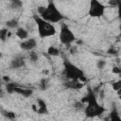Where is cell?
Returning <instances> with one entry per match:
<instances>
[{
  "label": "cell",
  "mask_w": 121,
  "mask_h": 121,
  "mask_svg": "<svg viewBox=\"0 0 121 121\" xmlns=\"http://www.w3.org/2000/svg\"><path fill=\"white\" fill-rule=\"evenodd\" d=\"M80 100L83 103H86V106L84 108V113H85L86 117L94 118V117L99 116L105 112V108L97 102L95 92L91 88H88V93H87L86 96H84Z\"/></svg>",
  "instance_id": "6da1fadb"
},
{
  "label": "cell",
  "mask_w": 121,
  "mask_h": 121,
  "mask_svg": "<svg viewBox=\"0 0 121 121\" xmlns=\"http://www.w3.org/2000/svg\"><path fill=\"white\" fill-rule=\"evenodd\" d=\"M33 20L37 25L38 35L41 39H44L47 37H52L57 33L56 27L52 23L43 19L40 15L33 14Z\"/></svg>",
  "instance_id": "7a4b0ae2"
},
{
  "label": "cell",
  "mask_w": 121,
  "mask_h": 121,
  "mask_svg": "<svg viewBox=\"0 0 121 121\" xmlns=\"http://www.w3.org/2000/svg\"><path fill=\"white\" fill-rule=\"evenodd\" d=\"M64 70L63 73L65 77L70 80H80L81 82H86L87 78L84 76V73L75 64L71 63L68 60H64Z\"/></svg>",
  "instance_id": "3957f363"
},
{
  "label": "cell",
  "mask_w": 121,
  "mask_h": 121,
  "mask_svg": "<svg viewBox=\"0 0 121 121\" xmlns=\"http://www.w3.org/2000/svg\"><path fill=\"white\" fill-rule=\"evenodd\" d=\"M41 17L50 23H59L64 19V16L59 10V9L57 8V6L53 1L48 2V5L46 6V9L41 15Z\"/></svg>",
  "instance_id": "277c9868"
},
{
  "label": "cell",
  "mask_w": 121,
  "mask_h": 121,
  "mask_svg": "<svg viewBox=\"0 0 121 121\" xmlns=\"http://www.w3.org/2000/svg\"><path fill=\"white\" fill-rule=\"evenodd\" d=\"M59 39H60V42L66 45L67 47L76 41V36L74 34V32L71 30V28L65 25V24H62L61 26H60V35H59Z\"/></svg>",
  "instance_id": "5b68a950"
},
{
  "label": "cell",
  "mask_w": 121,
  "mask_h": 121,
  "mask_svg": "<svg viewBox=\"0 0 121 121\" xmlns=\"http://www.w3.org/2000/svg\"><path fill=\"white\" fill-rule=\"evenodd\" d=\"M106 7L99 0H90L88 15L93 18H100L105 13Z\"/></svg>",
  "instance_id": "8992f818"
},
{
  "label": "cell",
  "mask_w": 121,
  "mask_h": 121,
  "mask_svg": "<svg viewBox=\"0 0 121 121\" xmlns=\"http://www.w3.org/2000/svg\"><path fill=\"white\" fill-rule=\"evenodd\" d=\"M37 46V41L34 38H29L26 40H24L22 43H20L21 49L25 51H31Z\"/></svg>",
  "instance_id": "52a82bcc"
},
{
  "label": "cell",
  "mask_w": 121,
  "mask_h": 121,
  "mask_svg": "<svg viewBox=\"0 0 121 121\" xmlns=\"http://www.w3.org/2000/svg\"><path fill=\"white\" fill-rule=\"evenodd\" d=\"M26 64V60H25V57L18 55L16 57H14L11 61H10V67L12 69H19L23 66H25Z\"/></svg>",
  "instance_id": "ba28073f"
},
{
  "label": "cell",
  "mask_w": 121,
  "mask_h": 121,
  "mask_svg": "<svg viewBox=\"0 0 121 121\" xmlns=\"http://www.w3.org/2000/svg\"><path fill=\"white\" fill-rule=\"evenodd\" d=\"M84 82H81L80 80H68L63 83L64 87L67 89H72V90H80L84 86Z\"/></svg>",
  "instance_id": "9c48e42d"
},
{
  "label": "cell",
  "mask_w": 121,
  "mask_h": 121,
  "mask_svg": "<svg viewBox=\"0 0 121 121\" xmlns=\"http://www.w3.org/2000/svg\"><path fill=\"white\" fill-rule=\"evenodd\" d=\"M37 103H38V109H37L36 112L38 114H47L48 113V109H47V105H46L45 101H43L41 98H38Z\"/></svg>",
  "instance_id": "30bf717a"
},
{
  "label": "cell",
  "mask_w": 121,
  "mask_h": 121,
  "mask_svg": "<svg viewBox=\"0 0 121 121\" xmlns=\"http://www.w3.org/2000/svg\"><path fill=\"white\" fill-rule=\"evenodd\" d=\"M15 93H17V94H19V95H22L25 96V97H29V96L32 95L33 91H32L31 89L22 88V87H20V86L17 85L16 88H15Z\"/></svg>",
  "instance_id": "8fae6325"
},
{
  "label": "cell",
  "mask_w": 121,
  "mask_h": 121,
  "mask_svg": "<svg viewBox=\"0 0 121 121\" xmlns=\"http://www.w3.org/2000/svg\"><path fill=\"white\" fill-rule=\"evenodd\" d=\"M15 34H16V36L19 39H21L23 41L24 40H26L27 37H28V31L26 28H24V27H18L17 30H16V32H15Z\"/></svg>",
  "instance_id": "7c38bea8"
},
{
  "label": "cell",
  "mask_w": 121,
  "mask_h": 121,
  "mask_svg": "<svg viewBox=\"0 0 121 121\" xmlns=\"http://www.w3.org/2000/svg\"><path fill=\"white\" fill-rule=\"evenodd\" d=\"M46 53H47L49 56H51V57H58V56L60 55V50H59L57 47L51 45V46H49V47L47 48Z\"/></svg>",
  "instance_id": "4fadbf2b"
},
{
  "label": "cell",
  "mask_w": 121,
  "mask_h": 121,
  "mask_svg": "<svg viewBox=\"0 0 121 121\" xmlns=\"http://www.w3.org/2000/svg\"><path fill=\"white\" fill-rule=\"evenodd\" d=\"M9 7L13 9H19L23 7L22 0H9Z\"/></svg>",
  "instance_id": "5bb4252c"
},
{
  "label": "cell",
  "mask_w": 121,
  "mask_h": 121,
  "mask_svg": "<svg viewBox=\"0 0 121 121\" xmlns=\"http://www.w3.org/2000/svg\"><path fill=\"white\" fill-rule=\"evenodd\" d=\"M19 22L17 19H11L6 22V26L8 28H18Z\"/></svg>",
  "instance_id": "9a60e30c"
},
{
  "label": "cell",
  "mask_w": 121,
  "mask_h": 121,
  "mask_svg": "<svg viewBox=\"0 0 121 121\" xmlns=\"http://www.w3.org/2000/svg\"><path fill=\"white\" fill-rule=\"evenodd\" d=\"M16 86H17V84L16 83H14V82H8L7 84H6V91H7V93L8 94H13V93H15V88H16Z\"/></svg>",
  "instance_id": "2e32d148"
},
{
  "label": "cell",
  "mask_w": 121,
  "mask_h": 121,
  "mask_svg": "<svg viewBox=\"0 0 121 121\" xmlns=\"http://www.w3.org/2000/svg\"><path fill=\"white\" fill-rule=\"evenodd\" d=\"M48 86H49V79H48V78H42V79L40 80L39 87H40L41 90L44 91V90H46V89L48 88Z\"/></svg>",
  "instance_id": "e0dca14e"
},
{
  "label": "cell",
  "mask_w": 121,
  "mask_h": 121,
  "mask_svg": "<svg viewBox=\"0 0 121 121\" xmlns=\"http://www.w3.org/2000/svg\"><path fill=\"white\" fill-rule=\"evenodd\" d=\"M1 112H2V115L3 116H5L6 118H8V119H10V120H13V119H15L16 118V114H15V112H9V111H1Z\"/></svg>",
  "instance_id": "ac0fdd59"
},
{
  "label": "cell",
  "mask_w": 121,
  "mask_h": 121,
  "mask_svg": "<svg viewBox=\"0 0 121 121\" xmlns=\"http://www.w3.org/2000/svg\"><path fill=\"white\" fill-rule=\"evenodd\" d=\"M9 32L8 30V28H2L0 30V39L2 42H5L9 37Z\"/></svg>",
  "instance_id": "d6986e66"
},
{
  "label": "cell",
  "mask_w": 121,
  "mask_h": 121,
  "mask_svg": "<svg viewBox=\"0 0 121 121\" xmlns=\"http://www.w3.org/2000/svg\"><path fill=\"white\" fill-rule=\"evenodd\" d=\"M110 119H111L112 121H114V120H121V117L119 116V114H118V112H117V111H116L115 108H113V109L112 110V112H111V113H110Z\"/></svg>",
  "instance_id": "ffe728a7"
},
{
  "label": "cell",
  "mask_w": 121,
  "mask_h": 121,
  "mask_svg": "<svg viewBox=\"0 0 121 121\" xmlns=\"http://www.w3.org/2000/svg\"><path fill=\"white\" fill-rule=\"evenodd\" d=\"M30 53H29V60H30V61L31 62H36L37 60H38V59H39V56H38V54L35 52V51H33V50H31V51H29Z\"/></svg>",
  "instance_id": "44dd1931"
},
{
  "label": "cell",
  "mask_w": 121,
  "mask_h": 121,
  "mask_svg": "<svg viewBox=\"0 0 121 121\" xmlns=\"http://www.w3.org/2000/svg\"><path fill=\"white\" fill-rule=\"evenodd\" d=\"M74 108H75L76 110H82L83 108H85V107H84V103H83L81 100L77 101V102L74 103Z\"/></svg>",
  "instance_id": "7402d4cb"
},
{
  "label": "cell",
  "mask_w": 121,
  "mask_h": 121,
  "mask_svg": "<svg viewBox=\"0 0 121 121\" xmlns=\"http://www.w3.org/2000/svg\"><path fill=\"white\" fill-rule=\"evenodd\" d=\"M116 1V7H117V14L118 18L121 21V0H115Z\"/></svg>",
  "instance_id": "603a6c76"
},
{
  "label": "cell",
  "mask_w": 121,
  "mask_h": 121,
  "mask_svg": "<svg viewBox=\"0 0 121 121\" xmlns=\"http://www.w3.org/2000/svg\"><path fill=\"white\" fill-rule=\"evenodd\" d=\"M112 89H113L114 91H118L119 89H121V79L112 83Z\"/></svg>",
  "instance_id": "cb8c5ba5"
},
{
  "label": "cell",
  "mask_w": 121,
  "mask_h": 121,
  "mask_svg": "<svg viewBox=\"0 0 121 121\" xmlns=\"http://www.w3.org/2000/svg\"><path fill=\"white\" fill-rule=\"evenodd\" d=\"M45 9H46V7H44V6H40V7H38V8H37L38 14L41 16V15L45 11Z\"/></svg>",
  "instance_id": "d4e9b609"
},
{
  "label": "cell",
  "mask_w": 121,
  "mask_h": 121,
  "mask_svg": "<svg viewBox=\"0 0 121 121\" xmlns=\"http://www.w3.org/2000/svg\"><path fill=\"white\" fill-rule=\"evenodd\" d=\"M107 53L110 54V55H116V54H117V50H116L113 46H111V47L107 50Z\"/></svg>",
  "instance_id": "484cf974"
},
{
  "label": "cell",
  "mask_w": 121,
  "mask_h": 121,
  "mask_svg": "<svg viewBox=\"0 0 121 121\" xmlns=\"http://www.w3.org/2000/svg\"><path fill=\"white\" fill-rule=\"evenodd\" d=\"M105 65H106V61L105 60H100L97 61V68L98 69H103L105 67Z\"/></svg>",
  "instance_id": "4316f807"
},
{
  "label": "cell",
  "mask_w": 121,
  "mask_h": 121,
  "mask_svg": "<svg viewBox=\"0 0 121 121\" xmlns=\"http://www.w3.org/2000/svg\"><path fill=\"white\" fill-rule=\"evenodd\" d=\"M112 71L113 74H118V75L121 74V68H119L117 66H113L112 69Z\"/></svg>",
  "instance_id": "83f0119b"
},
{
  "label": "cell",
  "mask_w": 121,
  "mask_h": 121,
  "mask_svg": "<svg viewBox=\"0 0 121 121\" xmlns=\"http://www.w3.org/2000/svg\"><path fill=\"white\" fill-rule=\"evenodd\" d=\"M2 79H3L4 81H6V83H8V82H9V81H10L9 78V77H7V76H4V77L2 78Z\"/></svg>",
  "instance_id": "f1b7e54d"
},
{
  "label": "cell",
  "mask_w": 121,
  "mask_h": 121,
  "mask_svg": "<svg viewBox=\"0 0 121 121\" xmlns=\"http://www.w3.org/2000/svg\"><path fill=\"white\" fill-rule=\"evenodd\" d=\"M119 29H120V34H119V36L121 37V23H120V26H119Z\"/></svg>",
  "instance_id": "f546056e"
},
{
  "label": "cell",
  "mask_w": 121,
  "mask_h": 121,
  "mask_svg": "<svg viewBox=\"0 0 121 121\" xmlns=\"http://www.w3.org/2000/svg\"><path fill=\"white\" fill-rule=\"evenodd\" d=\"M118 96H119V98L121 99V94H120V95H118Z\"/></svg>",
  "instance_id": "4dcf8cb0"
}]
</instances>
